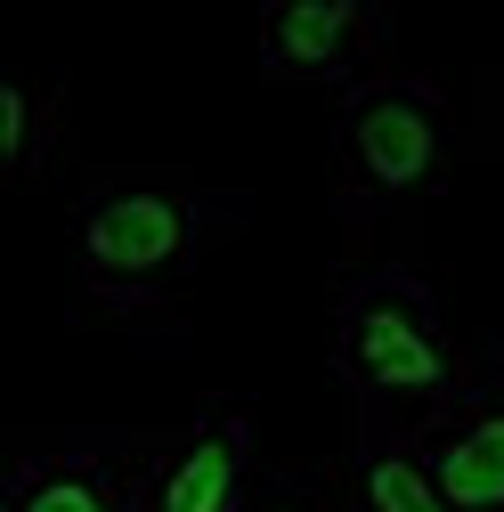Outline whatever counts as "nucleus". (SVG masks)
I'll return each instance as SVG.
<instances>
[{"mask_svg": "<svg viewBox=\"0 0 504 512\" xmlns=\"http://www.w3.org/2000/svg\"><path fill=\"white\" fill-rule=\"evenodd\" d=\"M236 220V204H212L204 187H179V179H122L98 187L74 220V277L98 309L114 317H139L163 309L196 261L212 252V236Z\"/></svg>", "mask_w": 504, "mask_h": 512, "instance_id": "obj_2", "label": "nucleus"}, {"mask_svg": "<svg viewBox=\"0 0 504 512\" xmlns=\"http://www.w3.org/2000/svg\"><path fill=\"white\" fill-rule=\"evenodd\" d=\"M66 139V82H9L0 90V179H33Z\"/></svg>", "mask_w": 504, "mask_h": 512, "instance_id": "obj_9", "label": "nucleus"}, {"mask_svg": "<svg viewBox=\"0 0 504 512\" xmlns=\"http://www.w3.org/2000/svg\"><path fill=\"white\" fill-rule=\"evenodd\" d=\"M261 82L277 90H366L391 74V9L383 0H277L261 9Z\"/></svg>", "mask_w": 504, "mask_h": 512, "instance_id": "obj_5", "label": "nucleus"}, {"mask_svg": "<svg viewBox=\"0 0 504 512\" xmlns=\"http://www.w3.org/2000/svg\"><path fill=\"white\" fill-rule=\"evenodd\" d=\"M139 512H261L269 464H261V423L244 399H212L179 431L139 439V472H131Z\"/></svg>", "mask_w": 504, "mask_h": 512, "instance_id": "obj_4", "label": "nucleus"}, {"mask_svg": "<svg viewBox=\"0 0 504 512\" xmlns=\"http://www.w3.org/2000/svg\"><path fill=\"white\" fill-rule=\"evenodd\" d=\"M261 512H350V488H334V480H309V472H269Z\"/></svg>", "mask_w": 504, "mask_h": 512, "instance_id": "obj_10", "label": "nucleus"}, {"mask_svg": "<svg viewBox=\"0 0 504 512\" xmlns=\"http://www.w3.org/2000/svg\"><path fill=\"white\" fill-rule=\"evenodd\" d=\"M334 374L350 391V423L415 439L472 391L480 358L456 342L439 293L407 261H383L358 269L334 301Z\"/></svg>", "mask_w": 504, "mask_h": 512, "instance_id": "obj_1", "label": "nucleus"}, {"mask_svg": "<svg viewBox=\"0 0 504 512\" xmlns=\"http://www.w3.org/2000/svg\"><path fill=\"white\" fill-rule=\"evenodd\" d=\"M415 447L456 512H504V342L480 358L472 391L431 431H415Z\"/></svg>", "mask_w": 504, "mask_h": 512, "instance_id": "obj_6", "label": "nucleus"}, {"mask_svg": "<svg viewBox=\"0 0 504 512\" xmlns=\"http://www.w3.org/2000/svg\"><path fill=\"white\" fill-rule=\"evenodd\" d=\"M350 512H456L407 431L350 423Z\"/></svg>", "mask_w": 504, "mask_h": 512, "instance_id": "obj_8", "label": "nucleus"}, {"mask_svg": "<svg viewBox=\"0 0 504 512\" xmlns=\"http://www.w3.org/2000/svg\"><path fill=\"white\" fill-rule=\"evenodd\" d=\"M139 472V439H66V447H25L9 488H0V512H139L131 496Z\"/></svg>", "mask_w": 504, "mask_h": 512, "instance_id": "obj_7", "label": "nucleus"}, {"mask_svg": "<svg viewBox=\"0 0 504 512\" xmlns=\"http://www.w3.org/2000/svg\"><path fill=\"white\" fill-rule=\"evenodd\" d=\"M342 147V220H383L423 204L456 155V106L431 74H374L334 114Z\"/></svg>", "mask_w": 504, "mask_h": 512, "instance_id": "obj_3", "label": "nucleus"}]
</instances>
